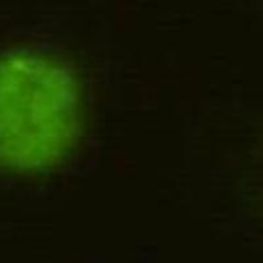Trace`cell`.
<instances>
[{"label": "cell", "mask_w": 263, "mask_h": 263, "mask_svg": "<svg viewBox=\"0 0 263 263\" xmlns=\"http://www.w3.org/2000/svg\"><path fill=\"white\" fill-rule=\"evenodd\" d=\"M79 123V87L65 65L28 51L0 57V167H53L74 146Z\"/></svg>", "instance_id": "obj_1"}]
</instances>
